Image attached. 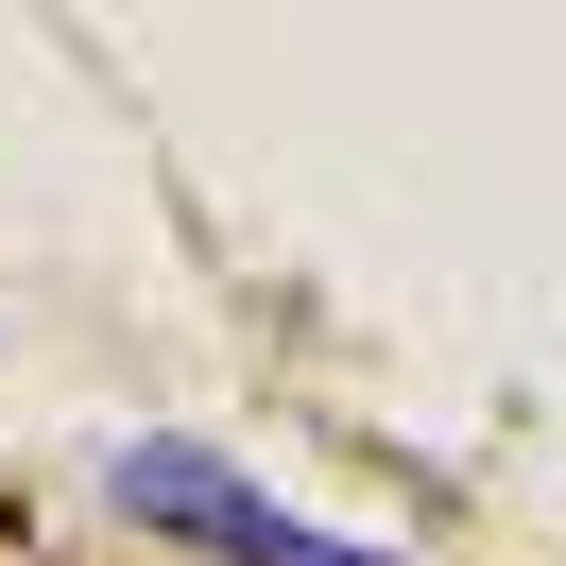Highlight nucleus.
<instances>
[{"instance_id":"nucleus-1","label":"nucleus","mask_w":566,"mask_h":566,"mask_svg":"<svg viewBox=\"0 0 566 566\" xmlns=\"http://www.w3.org/2000/svg\"><path fill=\"white\" fill-rule=\"evenodd\" d=\"M120 515L172 532V549H207V566H378V549H326L310 515H275L223 447H120Z\"/></svg>"}]
</instances>
